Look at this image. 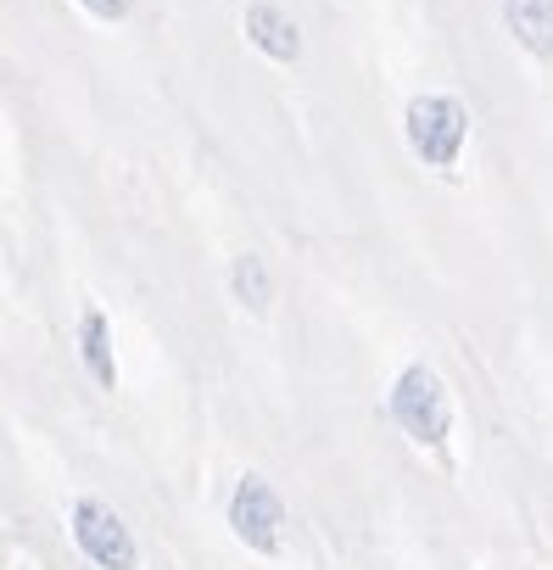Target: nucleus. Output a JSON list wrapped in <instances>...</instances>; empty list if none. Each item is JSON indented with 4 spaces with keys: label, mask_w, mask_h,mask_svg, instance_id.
I'll use <instances>...</instances> for the list:
<instances>
[{
    "label": "nucleus",
    "mask_w": 553,
    "mask_h": 570,
    "mask_svg": "<svg viewBox=\"0 0 553 570\" xmlns=\"http://www.w3.org/2000/svg\"><path fill=\"white\" fill-rule=\"evenodd\" d=\"M464 135H470V118L453 96H419L408 101V146L419 163L431 168H453L458 151H464Z\"/></svg>",
    "instance_id": "f257e3e1"
},
{
    "label": "nucleus",
    "mask_w": 553,
    "mask_h": 570,
    "mask_svg": "<svg viewBox=\"0 0 553 570\" xmlns=\"http://www.w3.org/2000/svg\"><path fill=\"white\" fill-rule=\"evenodd\" d=\"M392 420H397L414 442H425V448H436V442L447 436L453 409H447L442 381H436L425 364H414V370H403V375H397V392H392Z\"/></svg>",
    "instance_id": "f03ea898"
},
{
    "label": "nucleus",
    "mask_w": 553,
    "mask_h": 570,
    "mask_svg": "<svg viewBox=\"0 0 553 570\" xmlns=\"http://www.w3.org/2000/svg\"><path fill=\"white\" fill-rule=\"evenodd\" d=\"M73 542H79L101 570H135V564H140V548H135L129 525H124L107 503H96V498H79V503H73Z\"/></svg>",
    "instance_id": "7ed1b4c3"
},
{
    "label": "nucleus",
    "mask_w": 553,
    "mask_h": 570,
    "mask_svg": "<svg viewBox=\"0 0 553 570\" xmlns=\"http://www.w3.org/2000/svg\"><path fill=\"white\" fill-rule=\"evenodd\" d=\"M229 525L246 548L257 553H280V525H286V503L274 498V487L263 475H246L235 487V503H229Z\"/></svg>",
    "instance_id": "20e7f679"
},
{
    "label": "nucleus",
    "mask_w": 553,
    "mask_h": 570,
    "mask_svg": "<svg viewBox=\"0 0 553 570\" xmlns=\"http://www.w3.org/2000/svg\"><path fill=\"white\" fill-rule=\"evenodd\" d=\"M246 35H251V46H257V51H268L274 62H297V51H303V40H297V23H292L286 12H274L268 0L246 7Z\"/></svg>",
    "instance_id": "39448f33"
},
{
    "label": "nucleus",
    "mask_w": 553,
    "mask_h": 570,
    "mask_svg": "<svg viewBox=\"0 0 553 570\" xmlns=\"http://www.w3.org/2000/svg\"><path fill=\"white\" fill-rule=\"evenodd\" d=\"M503 18L531 57H553V0H503Z\"/></svg>",
    "instance_id": "423d86ee"
},
{
    "label": "nucleus",
    "mask_w": 553,
    "mask_h": 570,
    "mask_svg": "<svg viewBox=\"0 0 553 570\" xmlns=\"http://www.w3.org/2000/svg\"><path fill=\"white\" fill-rule=\"evenodd\" d=\"M85 364H90V375L101 381V386H112L118 381V370H112V353H107V320H101V308H85Z\"/></svg>",
    "instance_id": "0eeeda50"
},
{
    "label": "nucleus",
    "mask_w": 553,
    "mask_h": 570,
    "mask_svg": "<svg viewBox=\"0 0 553 570\" xmlns=\"http://www.w3.org/2000/svg\"><path fill=\"white\" fill-rule=\"evenodd\" d=\"M235 297H240V303H251L257 314L268 308V274H263V263H257V257H240V263H235Z\"/></svg>",
    "instance_id": "6e6552de"
},
{
    "label": "nucleus",
    "mask_w": 553,
    "mask_h": 570,
    "mask_svg": "<svg viewBox=\"0 0 553 570\" xmlns=\"http://www.w3.org/2000/svg\"><path fill=\"white\" fill-rule=\"evenodd\" d=\"M79 7H85L90 18H101V23H112V18H124V12H129V0H79Z\"/></svg>",
    "instance_id": "1a4fd4ad"
}]
</instances>
